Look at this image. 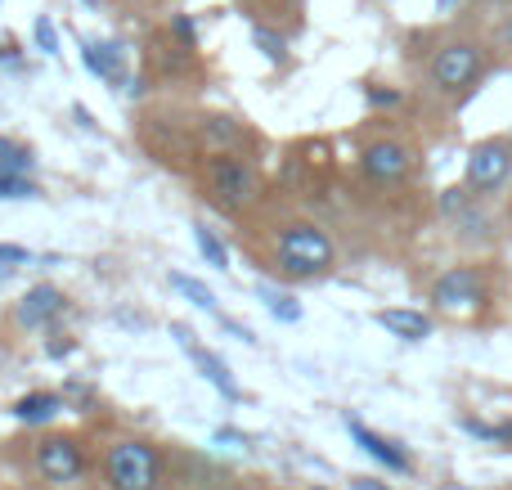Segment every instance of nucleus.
<instances>
[{
  "mask_svg": "<svg viewBox=\"0 0 512 490\" xmlns=\"http://www.w3.org/2000/svg\"><path fill=\"white\" fill-rule=\"evenodd\" d=\"M477 77H481V50H477V45L454 41V45H445V50H436V59H432V81H436L441 90L459 95V90H468Z\"/></svg>",
  "mask_w": 512,
  "mask_h": 490,
  "instance_id": "4",
  "label": "nucleus"
},
{
  "mask_svg": "<svg viewBox=\"0 0 512 490\" xmlns=\"http://www.w3.org/2000/svg\"><path fill=\"white\" fill-rule=\"evenodd\" d=\"M104 473L113 490H158L162 482V455L149 441H117L104 459Z\"/></svg>",
  "mask_w": 512,
  "mask_h": 490,
  "instance_id": "2",
  "label": "nucleus"
},
{
  "mask_svg": "<svg viewBox=\"0 0 512 490\" xmlns=\"http://www.w3.org/2000/svg\"><path fill=\"white\" fill-rule=\"evenodd\" d=\"M171 333H176V342H180V351H185L189 360L198 365V374L207 378V383L216 387V392L225 396V401H239V383H234V374H230V365H225L216 351H207L203 342L194 338V329L189 324H171Z\"/></svg>",
  "mask_w": 512,
  "mask_h": 490,
  "instance_id": "7",
  "label": "nucleus"
},
{
  "mask_svg": "<svg viewBox=\"0 0 512 490\" xmlns=\"http://www.w3.org/2000/svg\"><path fill=\"white\" fill-rule=\"evenodd\" d=\"M32 171V153L14 140H0V176H27Z\"/></svg>",
  "mask_w": 512,
  "mask_h": 490,
  "instance_id": "19",
  "label": "nucleus"
},
{
  "mask_svg": "<svg viewBox=\"0 0 512 490\" xmlns=\"http://www.w3.org/2000/svg\"><path fill=\"white\" fill-rule=\"evenodd\" d=\"M207 185H212V194L221 198L225 207H248L256 194L252 167L243 158H234V153H216L212 167H207Z\"/></svg>",
  "mask_w": 512,
  "mask_h": 490,
  "instance_id": "3",
  "label": "nucleus"
},
{
  "mask_svg": "<svg viewBox=\"0 0 512 490\" xmlns=\"http://www.w3.org/2000/svg\"><path fill=\"white\" fill-rule=\"evenodd\" d=\"M68 351H72V342H68V338H63V342H50V356H54V360L68 356Z\"/></svg>",
  "mask_w": 512,
  "mask_h": 490,
  "instance_id": "28",
  "label": "nucleus"
},
{
  "mask_svg": "<svg viewBox=\"0 0 512 490\" xmlns=\"http://www.w3.org/2000/svg\"><path fill=\"white\" fill-rule=\"evenodd\" d=\"M252 41H256V50H261L270 63H283V54H288V50H283V36L265 32V27H256V32H252Z\"/></svg>",
  "mask_w": 512,
  "mask_h": 490,
  "instance_id": "21",
  "label": "nucleus"
},
{
  "mask_svg": "<svg viewBox=\"0 0 512 490\" xmlns=\"http://www.w3.org/2000/svg\"><path fill=\"white\" fill-rule=\"evenodd\" d=\"M355 490H387V486H378V482H369V477H355V482H351Z\"/></svg>",
  "mask_w": 512,
  "mask_h": 490,
  "instance_id": "29",
  "label": "nucleus"
},
{
  "mask_svg": "<svg viewBox=\"0 0 512 490\" xmlns=\"http://www.w3.org/2000/svg\"><path fill=\"white\" fill-rule=\"evenodd\" d=\"M409 167H414V158H409V149L396 140H378L364 149V176H369L373 185H396V180L409 176Z\"/></svg>",
  "mask_w": 512,
  "mask_h": 490,
  "instance_id": "9",
  "label": "nucleus"
},
{
  "mask_svg": "<svg viewBox=\"0 0 512 490\" xmlns=\"http://www.w3.org/2000/svg\"><path fill=\"white\" fill-rule=\"evenodd\" d=\"M463 207H468V189H445L441 212L445 216H463Z\"/></svg>",
  "mask_w": 512,
  "mask_h": 490,
  "instance_id": "24",
  "label": "nucleus"
},
{
  "mask_svg": "<svg viewBox=\"0 0 512 490\" xmlns=\"http://www.w3.org/2000/svg\"><path fill=\"white\" fill-rule=\"evenodd\" d=\"M194 243H198V252H203V261L212 270H230V252H225V243L216 239V230H207L203 221L194 225Z\"/></svg>",
  "mask_w": 512,
  "mask_h": 490,
  "instance_id": "16",
  "label": "nucleus"
},
{
  "mask_svg": "<svg viewBox=\"0 0 512 490\" xmlns=\"http://www.w3.org/2000/svg\"><path fill=\"white\" fill-rule=\"evenodd\" d=\"M32 32H36V45H41L45 54H59V36H54V23H50V18H36Z\"/></svg>",
  "mask_w": 512,
  "mask_h": 490,
  "instance_id": "23",
  "label": "nucleus"
},
{
  "mask_svg": "<svg viewBox=\"0 0 512 490\" xmlns=\"http://www.w3.org/2000/svg\"><path fill=\"white\" fill-rule=\"evenodd\" d=\"M369 104H378V108H391V104H400V95H396V90H382V86H369Z\"/></svg>",
  "mask_w": 512,
  "mask_h": 490,
  "instance_id": "25",
  "label": "nucleus"
},
{
  "mask_svg": "<svg viewBox=\"0 0 512 490\" xmlns=\"http://www.w3.org/2000/svg\"><path fill=\"white\" fill-rule=\"evenodd\" d=\"M216 441H234V446H248V437H239L234 428H221V432H216Z\"/></svg>",
  "mask_w": 512,
  "mask_h": 490,
  "instance_id": "27",
  "label": "nucleus"
},
{
  "mask_svg": "<svg viewBox=\"0 0 512 490\" xmlns=\"http://www.w3.org/2000/svg\"><path fill=\"white\" fill-rule=\"evenodd\" d=\"M59 410H63L59 396H50V392H32V396H23V401L14 405V419H23V423H50Z\"/></svg>",
  "mask_w": 512,
  "mask_h": 490,
  "instance_id": "14",
  "label": "nucleus"
},
{
  "mask_svg": "<svg viewBox=\"0 0 512 490\" xmlns=\"http://www.w3.org/2000/svg\"><path fill=\"white\" fill-rule=\"evenodd\" d=\"M171 32H176L185 45H194V23H189L185 14H176V18H171Z\"/></svg>",
  "mask_w": 512,
  "mask_h": 490,
  "instance_id": "26",
  "label": "nucleus"
},
{
  "mask_svg": "<svg viewBox=\"0 0 512 490\" xmlns=\"http://www.w3.org/2000/svg\"><path fill=\"white\" fill-rule=\"evenodd\" d=\"M171 288H176V293H185L189 302H194V306H203V311L221 315V302H216V293H212V288H207V284H198V279L176 275V270H171Z\"/></svg>",
  "mask_w": 512,
  "mask_h": 490,
  "instance_id": "17",
  "label": "nucleus"
},
{
  "mask_svg": "<svg viewBox=\"0 0 512 490\" xmlns=\"http://www.w3.org/2000/svg\"><path fill=\"white\" fill-rule=\"evenodd\" d=\"M346 432H351L355 446H364V455H373L378 464H387L391 473H409V468H414V464H409V455L396 446V441H387V437H378V432H369L360 419H346Z\"/></svg>",
  "mask_w": 512,
  "mask_h": 490,
  "instance_id": "11",
  "label": "nucleus"
},
{
  "mask_svg": "<svg viewBox=\"0 0 512 490\" xmlns=\"http://www.w3.org/2000/svg\"><path fill=\"white\" fill-rule=\"evenodd\" d=\"M508 171H512V144L508 140H486L468 153V189H477V194L499 189L508 180Z\"/></svg>",
  "mask_w": 512,
  "mask_h": 490,
  "instance_id": "6",
  "label": "nucleus"
},
{
  "mask_svg": "<svg viewBox=\"0 0 512 490\" xmlns=\"http://www.w3.org/2000/svg\"><path fill=\"white\" fill-rule=\"evenodd\" d=\"M256 293H261V302L270 306L274 320H283V324H297L301 320V302L292 293H279V288H270V284H261Z\"/></svg>",
  "mask_w": 512,
  "mask_h": 490,
  "instance_id": "15",
  "label": "nucleus"
},
{
  "mask_svg": "<svg viewBox=\"0 0 512 490\" xmlns=\"http://www.w3.org/2000/svg\"><path fill=\"white\" fill-rule=\"evenodd\" d=\"M504 36H508V45H512V23H508V27H504Z\"/></svg>",
  "mask_w": 512,
  "mask_h": 490,
  "instance_id": "30",
  "label": "nucleus"
},
{
  "mask_svg": "<svg viewBox=\"0 0 512 490\" xmlns=\"http://www.w3.org/2000/svg\"><path fill=\"white\" fill-rule=\"evenodd\" d=\"M432 302L441 306V311H477V306L486 302V279L472 266H454L436 279Z\"/></svg>",
  "mask_w": 512,
  "mask_h": 490,
  "instance_id": "5",
  "label": "nucleus"
},
{
  "mask_svg": "<svg viewBox=\"0 0 512 490\" xmlns=\"http://www.w3.org/2000/svg\"><path fill=\"white\" fill-rule=\"evenodd\" d=\"M86 5H99V0H86Z\"/></svg>",
  "mask_w": 512,
  "mask_h": 490,
  "instance_id": "32",
  "label": "nucleus"
},
{
  "mask_svg": "<svg viewBox=\"0 0 512 490\" xmlns=\"http://www.w3.org/2000/svg\"><path fill=\"white\" fill-rule=\"evenodd\" d=\"M32 261V252L18 248V243H0V275H9L14 266H27Z\"/></svg>",
  "mask_w": 512,
  "mask_h": 490,
  "instance_id": "22",
  "label": "nucleus"
},
{
  "mask_svg": "<svg viewBox=\"0 0 512 490\" xmlns=\"http://www.w3.org/2000/svg\"><path fill=\"white\" fill-rule=\"evenodd\" d=\"M203 140L216 144V149L225 153V149H234V144H243V131L230 122V117H207V122H203Z\"/></svg>",
  "mask_w": 512,
  "mask_h": 490,
  "instance_id": "18",
  "label": "nucleus"
},
{
  "mask_svg": "<svg viewBox=\"0 0 512 490\" xmlns=\"http://www.w3.org/2000/svg\"><path fill=\"white\" fill-rule=\"evenodd\" d=\"M333 266V239L315 225H288L279 234V270L292 279H315Z\"/></svg>",
  "mask_w": 512,
  "mask_h": 490,
  "instance_id": "1",
  "label": "nucleus"
},
{
  "mask_svg": "<svg viewBox=\"0 0 512 490\" xmlns=\"http://www.w3.org/2000/svg\"><path fill=\"white\" fill-rule=\"evenodd\" d=\"M36 468H41L45 482L63 486V482H77L86 459H81V446L72 437H45L41 446H36Z\"/></svg>",
  "mask_w": 512,
  "mask_h": 490,
  "instance_id": "8",
  "label": "nucleus"
},
{
  "mask_svg": "<svg viewBox=\"0 0 512 490\" xmlns=\"http://www.w3.org/2000/svg\"><path fill=\"white\" fill-rule=\"evenodd\" d=\"M81 59L108 86H126V68H122V50L117 45H81Z\"/></svg>",
  "mask_w": 512,
  "mask_h": 490,
  "instance_id": "13",
  "label": "nucleus"
},
{
  "mask_svg": "<svg viewBox=\"0 0 512 490\" xmlns=\"http://www.w3.org/2000/svg\"><path fill=\"white\" fill-rule=\"evenodd\" d=\"M450 5H454V0H441V9H450Z\"/></svg>",
  "mask_w": 512,
  "mask_h": 490,
  "instance_id": "31",
  "label": "nucleus"
},
{
  "mask_svg": "<svg viewBox=\"0 0 512 490\" xmlns=\"http://www.w3.org/2000/svg\"><path fill=\"white\" fill-rule=\"evenodd\" d=\"M378 324H382L387 333H396V338H405V342H423V338H432V320H427L423 311H405V306L378 311Z\"/></svg>",
  "mask_w": 512,
  "mask_h": 490,
  "instance_id": "12",
  "label": "nucleus"
},
{
  "mask_svg": "<svg viewBox=\"0 0 512 490\" xmlns=\"http://www.w3.org/2000/svg\"><path fill=\"white\" fill-rule=\"evenodd\" d=\"M63 311V293L54 284H36V288H27V297L18 302V324L23 329H45V324L54 320V315Z\"/></svg>",
  "mask_w": 512,
  "mask_h": 490,
  "instance_id": "10",
  "label": "nucleus"
},
{
  "mask_svg": "<svg viewBox=\"0 0 512 490\" xmlns=\"http://www.w3.org/2000/svg\"><path fill=\"white\" fill-rule=\"evenodd\" d=\"M41 189L27 176H0V203H14V198H36Z\"/></svg>",
  "mask_w": 512,
  "mask_h": 490,
  "instance_id": "20",
  "label": "nucleus"
}]
</instances>
